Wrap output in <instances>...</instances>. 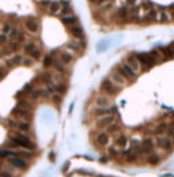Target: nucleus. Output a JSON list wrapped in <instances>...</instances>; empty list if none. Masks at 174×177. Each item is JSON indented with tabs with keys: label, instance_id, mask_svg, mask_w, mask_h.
Listing matches in <instances>:
<instances>
[{
	"label": "nucleus",
	"instance_id": "7c9ffc66",
	"mask_svg": "<svg viewBox=\"0 0 174 177\" xmlns=\"http://www.w3.org/2000/svg\"><path fill=\"white\" fill-rule=\"evenodd\" d=\"M166 132H167V138L170 139L171 142H174V128L173 127H169Z\"/></svg>",
	"mask_w": 174,
	"mask_h": 177
},
{
	"label": "nucleus",
	"instance_id": "c85d7f7f",
	"mask_svg": "<svg viewBox=\"0 0 174 177\" xmlns=\"http://www.w3.org/2000/svg\"><path fill=\"white\" fill-rule=\"evenodd\" d=\"M18 108H22V109H26V110H30V104L26 102V101H19V102H18Z\"/></svg>",
	"mask_w": 174,
	"mask_h": 177
},
{
	"label": "nucleus",
	"instance_id": "7ed1b4c3",
	"mask_svg": "<svg viewBox=\"0 0 174 177\" xmlns=\"http://www.w3.org/2000/svg\"><path fill=\"white\" fill-rule=\"evenodd\" d=\"M155 143H156V146H158V147L162 148V150H165V151L171 150V147H173V142H171L167 136H163V135L156 136Z\"/></svg>",
	"mask_w": 174,
	"mask_h": 177
},
{
	"label": "nucleus",
	"instance_id": "f03ea898",
	"mask_svg": "<svg viewBox=\"0 0 174 177\" xmlns=\"http://www.w3.org/2000/svg\"><path fill=\"white\" fill-rule=\"evenodd\" d=\"M8 164L15 169H19V170H26L29 168V164L25 158H21L18 155H14V157H10L8 158Z\"/></svg>",
	"mask_w": 174,
	"mask_h": 177
},
{
	"label": "nucleus",
	"instance_id": "72a5a7b5",
	"mask_svg": "<svg viewBox=\"0 0 174 177\" xmlns=\"http://www.w3.org/2000/svg\"><path fill=\"white\" fill-rule=\"evenodd\" d=\"M50 64H53V60H52V57L50 56H46L45 57V60H44V65L45 67H49Z\"/></svg>",
	"mask_w": 174,
	"mask_h": 177
},
{
	"label": "nucleus",
	"instance_id": "412c9836",
	"mask_svg": "<svg viewBox=\"0 0 174 177\" xmlns=\"http://www.w3.org/2000/svg\"><path fill=\"white\" fill-rule=\"evenodd\" d=\"M71 33H72V35H74V37H76V38H83V30H82V27L74 26L71 29Z\"/></svg>",
	"mask_w": 174,
	"mask_h": 177
},
{
	"label": "nucleus",
	"instance_id": "6ab92c4d",
	"mask_svg": "<svg viewBox=\"0 0 174 177\" xmlns=\"http://www.w3.org/2000/svg\"><path fill=\"white\" fill-rule=\"evenodd\" d=\"M156 19H158L159 22H162V23H167V22H170L171 18L166 11H161L159 12V18H156Z\"/></svg>",
	"mask_w": 174,
	"mask_h": 177
},
{
	"label": "nucleus",
	"instance_id": "c756f323",
	"mask_svg": "<svg viewBox=\"0 0 174 177\" xmlns=\"http://www.w3.org/2000/svg\"><path fill=\"white\" fill-rule=\"evenodd\" d=\"M53 65L57 68V71H60V72H64L65 71V68L63 67V64L59 62V60H53Z\"/></svg>",
	"mask_w": 174,
	"mask_h": 177
},
{
	"label": "nucleus",
	"instance_id": "1a4fd4ad",
	"mask_svg": "<svg viewBox=\"0 0 174 177\" xmlns=\"http://www.w3.org/2000/svg\"><path fill=\"white\" fill-rule=\"evenodd\" d=\"M98 108H109V105L112 104V100H110L108 95H99L95 101Z\"/></svg>",
	"mask_w": 174,
	"mask_h": 177
},
{
	"label": "nucleus",
	"instance_id": "aec40b11",
	"mask_svg": "<svg viewBox=\"0 0 174 177\" xmlns=\"http://www.w3.org/2000/svg\"><path fill=\"white\" fill-rule=\"evenodd\" d=\"M128 143V139L125 135H120L117 139H116V145L118 146V147H125Z\"/></svg>",
	"mask_w": 174,
	"mask_h": 177
},
{
	"label": "nucleus",
	"instance_id": "f8f14e48",
	"mask_svg": "<svg viewBox=\"0 0 174 177\" xmlns=\"http://www.w3.org/2000/svg\"><path fill=\"white\" fill-rule=\"evenodd\" d=\"M10 125H12V127H16L19 131H22V132H27V131H30V124L27 123V121H19V123L10 121Z\"/></svg>",
	"mask_w": 174,
	"mask_h": 177
},
{
	"label": "nucleus",
	"instance_id": "2eb2a0df",
	"mask_svg": "<svg viewBox=\"0 0 174 177\" xmlns=\"http://www.w3.org/2000/svg\"><path fill=\"white\" fill-rule=\"evenodd\" d=\"M114 110L116 108H98L95 110V116H108V115H112Z\"/></svg>",
	"mask_w": 174,
	"mask_h": 177
},
{
	"label": "nucleus",
	"instance_id": "603ef678",
	"mask_svg": "<svg viewBox=\"0 0 174 177\" xmlns=\"http://www.w3.org/2000/svg\"><path fill=\"white\" fill-rule=\"evenodd\" d=\"M0 169H1V168H0Z\"/></svg>",
	"mask_w": 174,
	"mask_h": 177
},
{
	"label": "nucleus",
	"instance_id": "a211bd4d",
	"mask_svg": "<svg viewBox=\"0 0 174 177\" xmlns=\"http://www.w3.org/2000/svg\"><path fill=\"white\" fill-rule=\"evenodd\" d=\"M26 27L30 30V32H33V33H36L37 30H38V25H37L36 21H33V19H27Z\"/></svg>",
	"mask_w": 174,
	"mask_h": 177
},
{
	"label": "nucleus",
	"instance_id": "423d86ee",
	"mask_svg": "<svg viewBox=\"0 0 174 177\" xmlns=\"http://www.w3.org/2000/svg\"><path fill=\"white\" fill-rule=\"evenodd\" d=\"M118 72H120V74L122 75L125 79H135V78H136V72L128 64H122V65H121V68L118 70Z\"/></svg>",
	"mask_w": 174,
	"mask_h": 177
},
{
	"label": "nucleus",
	"instance_id": "ea45409f",
	"mask_svg": "<svg viewBox=\"0 0 174 177\" xmlns=\"http://www.w3.org/2000/svg\"><path fill=\"white\" fill-rule=\"evenodd\" d=\"M7 40H6V35L4 34H0V44H4Z\"/></svg>",
	"mask_w": 174,
	"mask_h": 177
},
{
	"label": "nucleus",
	"instance_id": "b1692460",
	"mask_svg": "<svg viewBox=\"0 0 174 177\" xmlns=\"http://www.w3.org/2000/svg\"><path fill=\"white\" fill-rule=\"evenodd\" d=\"M166 131H167V125H166L165 123L163 124H159V125H158V127H156V130H155V134L158 136L159 135H162V134H165Z\"/></svg>",
	"mask_w": 174,
	"mask_h": 177
},
{
	"label": "nucleus",
	"instance_id": "2f4dec72",
	"mask_svg": "<svg viewBox=\"0 0 174 177\" xmlns=\"http://www.w3.org/2000/svg\"><path fill=\"white\" fill-rule=\"evenodd\" d=\"M156 16H158V12H156L155 10H151V11L148 12V15H147V19L148 21H151V19H155Z\"/></svg>",
	"mask_w": 174,
	"mask_h": 177
},
{
	"label": "nucleus",
	"instance_id": "de8ad7c7",
	"mask_svg": "<svg viewBox=\"0 0 174 177\" xmlns=\"http://www.w3.org/2000/svg\"><path fill=\"white\" fill-rule=\"evenodd\" d=\"M30 63H31V60H30V59H26V62H25V64H26V65H29Z\"/></svg>",
	"mask_w": 174,
	"mask_h": 177
},
{
	"label": "nucleus",
	"instance_id": "4be33fe9",
	"mask_svg": "<svg viewBox=\"0 0 174 177\" xmlns=\"http://www.w3.org/2000/svg\"><path fill=\"white\" fill-rule=\"evenodd\" d=\"M60 60H61L63 63H65V64H68V63H71L72 56L69 55V53H67V52H63L61 55H60Z\"/></svg>",
	"mask_w": 174,
	"mask_h": 177
},
{
	"label": "nucleus",
	"instance_id": "ddd939ff",
	"mask_svg": "<svg viewBox=\"0 0 174 177\" xmlns=\"http://www.w3.org/2000/svg\"><path fill=\"white\" fill-rule=\"evenodd\" d=\"M95 142H97L99 146H106L109 143V135L106 132H99L95 138Z\"/></svg>",
	"mask_w": 174,
	"mask_h": 177
},
{
	"label": "nucleus",
	"instance_id": "79ce46f5",
	"mask_svg": "<svg viewBox=\"0 0 174 177\" xmlns=\"http://www.w3.org/2000/svg\"><path fill=\"white\" fill-rule=\"evenodd\" d=\"M53 101L55 102H60V101H61V97H60V95H53Z\"/></svg>",
	"mask_w": 174,
	"mask_h": 177
},
{
	"label": "nucleus",
	"instance_id": "9d476101",
	"mask_svg": "<svg viewBox=\"0 0 174 177\" xmlns=\"http://www.w3.org/2000/svg\"><path fill=\"white\" fill-rule=\"evenodd\" d=\"M12 115L16 116V117H19V118H26V120H29V118L31 117V115H30V110L22 109V108H15L14 112H12Z\"/></svg>",
	"mask_w": 174,
	"mask_h": 177
},
{
	"label": "nucleus",
	"instance_id": "c9c22d12",
	"mask_svg": "<svg viewBox=\"0 0 174 177\" xmlns=\"http://www.w3.org/2000/svg\"><path fill=\"white\" fill-rule=\"evenodd\" d=\"M72 12V8L69 6H67V7H64V8H63V15H65V16H67V15H69Z\"/></svg>",
	"mask_w": 174,
	"mask_h": 177
},
{
	"label": "nucleus",
	"instance_id": "20e7f679",
	"mask_svg": "<svg viewBox=\"0 0 174 177\" xmlns=\"http://www.w3.org/2000/svg\"><path fill=\"white\" fill-rule=\"evenodd\" d=\"M101 90L105 93H109V94H117L118 87L110 79H105L102 82V85H101Z\"/></svg>",
	"mask_w": 174,
	"mask_h": 177
},
{
	"label": "nucleus",
	"instance_id": "39448f33",
	"mask_svg": "<svg viewBox=\"0 0 174 177\" xmlns=\"http://www.w3.org/2000/svg\"><path fill=\"white\" fill-rule=\"evenodd\" d=\"M116 121V116L114 115H108V116H103L102 118L97 121V127L99 128H105V127H109L112 124H114Z\"/></svg>",
	"mask_w": 174,
	"mask_h": 177
},
{
	"label": "nucleus",
	"instance_id": "6e6552de",
	"mask_svg": "<svg viewBox=\"0 0 174 177\" xmlns=\"http://www.w3.org/2000/svg\"><path fill=\"white\" fill-rule=\"evenodd\" d=\"M154 146H155V145H154L152 139H151V138H146L142 142V153L150 155V154L152 153V150H154Z\"/></svg>",
	"mask_w": 174,
	"mask_h": 177
},
{
	"label": "nucleus",
	"instance_id": "0eeeda50",
	"mask_svg": "<svg viewBox=\"0 0 174 177\" xmlns=\"http://www.w3.org/2000/svg\"><path fill=\"white\" fill-rule=\"evenodd\" d=\"M137 60H139V63H142L146 68H151L154 64H155V62H156V60L154 59L151 55H139Z\"/></svg>",
	"mask_w": 174,
	"mask_h": 177
},
{
	"label": "nucleus",
	"instance_id": "c03bdc74",
	"mask_svg": "<svg viewBox=\"0 0 174 177\" xmlns=\"http://www.w3.org/2000/svg\"><path fill=\"white\" fill-rule=\"evenodd\" d=\"M125 3H127V4H135L136 0H125Z\"/></svg>",
	"mask_w": 174,
	"mask_h": 177
},
{
	"label": "nucleus",
	"instance_id": "e433bc0d",
	"mask_svg": "<svg viewBox=\"0 0 174 177\" xmlns=\"http://www.w3.org/2000/svg\"><path fill=\"white\" fill-rule=\"evenodd\" d=\"M42 80H44L45 83H49L50 82V75L49 74H44L42 75Z\"/></svg>",
	"mask_w": 174,
	"mask_h": 177
},
{
	"label": "nucleus",
	"instance_id": "f704fd0d",
	"mask_svg": "<svg viewBox=\"0 0 174 177\" xmlns=\"http://www.w3.org/2000/svg\"><path fill=\"white\" fill-rule=\"evenodd\" d=\"M34 50H36V46H34L33 44H27L26 45V52L27 53H33Z\"/></svg>",
	"mask_w": 174,
	"mask_h": 177
},
{
	"label": "nucleus",
	"instance_id": "cd10ccee",
	"mask_svg": "<svg viewBox=\"0 0 174 177\" xmlns=\"http://www.w3.org/2000/svg\"><path fill=\"white\" fill-rule=\"evenodd\" d=\"M55 90H56L57 93H60V94H64L65 93V90H67V87H65V85H57V86H55Z\"/></svg>",
	"mask_w": 174,
	"mask_h": 177
},
{
	"label": "nucleus",
	"instance_id": "9b49d317",
	"mask_svg": "<svg viewBox=\"0 0 174 177\" xmlns=\"http://www.w3.org/2000/svg\"><path fill=\"white\" fill-rule=\"evenodd\" d=\"M112 82L113 83H117L118 86H125V85H127V79H125V78L122 76L118 71H116V72H113V74H112Z\"/></svg>",
	"mask_w": 174,
	"mask_h": 177
},
{
	"label": "nucleus",
	"instance_id": "a19ab883",
	"mask_svg": "<svg viewBox=\"0 0 174 177\" xmlns=\"http://www.w3.org/2000/svg\"><path fill=\"white\" fill-rule=\"evenodd\" d=\"M31 55H33V57H34V59H38V57H40V52H38V50H34Z\"/></svg>",
	"mask_w": 174,
	"mask_h": 177
},
{
	"label": "nucleus",
	"instance_id": "8fccbe9b",
	"mask_svg": "<svg viewBox=\"0 0 174 177\" xmlns=\"http://www.w3.org/2000/svg\"><path fill=\"white\" fill-rule=\"evenodd\" d=\"M90 2H97V0H90Z\"/></svg>",
	"mask_w": 174,
	"mask_h": 177
},
{
	"label": "nucleus",
	"instance_id": "58836bf2",
	"mask_svg": "<svg viewBox=\"0 0 174 177\" xmlns=\"http://www.w3.org/2000/svg\"><path fill=\"white\" fill-rule=\"evenodd\" d=\"M118 15H121V16H125V15H127V10H125V8H121L120 11H118Z\"/></svg>",
	"mask_w": 174,
	"mask_h": 177
},
{
	"label": "nucleus",
	"instance_id": "a18cd8bd",
	"mask_svg": "<svg viewBox=\"0 0 174 177\" xmlns=\"http://www.w3.org/2000/svg\"><path fill=\"white\" fill-rule=\"evenodd\" d=\"M110 153L114 155V154H117V150H116V148H110Z\"/></svg>",
	"mask_w": 174,
	"mask_h": 177
},
{
	"label": "nucleus",
	"instance_id": "4c0bfd02",
	"mask_svg": "<svg viewBox=\"0 0 174 177\" xmlns=\"http://www.w3.org/2000/svg\"><path fill=\"white\" fill-rule=\"evenodd\" d=\"M108 130H109V132L117 131V130H118V125H116V124H112V125H109V127H108Z\"/></svg>",
	"mask_w": 174,
	"mask_h": 177
},
{
	"label": "nucleus",
	"instance_id": "4468645a",
	"mask_svg": "<svg viewBox=\"0 0 174 177\" xmlns=\"http://www.w3.org/2000/svg\"><path fill=\"white\" fill-rule=\"evenodd\" d=\"M127 64L129 65V67L132 68L135 72H139V71H140V63H139L137 57H133V56L128 57V63H127Z\"/></svg>",
	"mask_w": 174,
	"mask_h": 177
},
{
	"label": "nucleus",
	"instance_id": "393cba45",
	"mask_svg": "<svg viewBox=\"0 0 174 177\" xmlns=\"http://www.w3.org/2000/svg\"><path fill=\"white\" fill-rule=\"evenodd\" d=\"M16 154H21V158H30V157H33V154H30L29 150H19L16 151Z\"/></svg>",
	"mask_w": 174,
	"mask_h": 177
},
{
	"label": "nucleus",
	"instance_id": "3c124183",
	"mask_svg": "<svg viewBox=\"0 0 174 177\" xmlns=\"http://www.w3.org/2000/svg\"><path fill=\"white\" fill-rule=\"evenodd\" d=\"M99 2H102V0H99Z\"/></svg>",
	"mask_w": 174,
	"mask_h": 177
},
{
	"label": "nucleus",
	"instance_id": "a878e982",
	"mask_svg": "<svg viewBox=\"0 0 174 177\" xmlns=\"http://www.w3.org/2000/svg\"><path fill=\"white\" fill-rule=\"evenodd\" d=\"M0 177H14V174L7 169H0Z\"/></svg>",
	"mask_w": 174,
	"mask_h": 177
},
{
	"label": "nucleus",
	"instance_id": "37998d69",
	"mask_svg": "<svg viewBox=\"0 0 174 177\" xmlns=\"http://www.w3.org/2000/svg\"><path fill=\"white\" fill-rule=\"evenodd\" d=\"M49 159H50V162H53L55 159H56V157L53 155V153H50V157H49Z\"/></svg>",
	"mask_w": 174,
	"mask_h": 177
},
{
	"label": "nucleus",
	"instance_id": "dca6fc26",
	"mask_svg": "<svg viewBox=\"0 0 174 177\" xmlns=\"http://www.w3.org/2000/svg\"><path fill=\"white\" fill-rule=\"evenodd\" d=\"M16 154V151L11 150V148H3V150H0V158H7V157H14Z\"/></svg>",
	"mask_w": 174,
	"mask_h": 177
},
{
	"label": "nucleus",
	"instance_id": "f3484780",
	"mask_svg": "<svg viewBox=\"0 0 174 177\" xmlns=\"http://www.w3.org/2000/svg\"><path fill=\"white\" fill-rule=\"evenodd\" d=\"M159 161H161V158H159V155H158V154L151 153L150 155L147 157V162L150 164V165H156V164L159 162Z\"/></svg>",
	"mask_w": 174,
	"mask_h": 177
},
{
	"label": "nucleus",
	"instance_id": "473e14b6",
	"mask_svg": "<svg viewBox=\"0 0 174 177\" xmlns=\"http://www.w3.org/2000/svg\"><path fill=\"white\" fill-rule=\"evenodd\" d=\"M59 8H60V7H59V3H56V2L50 4V12H52V14L57 12V11H59Z\"/></svg>",
	"mask_w": 174,
	"mask_h": 177
},
{
	"label": "nucleus",
	"instance_id": "49530a36",
	"mask_svg": "<svg viewBox=\"0 0 174 177\" xmlns=\"http://www.w3.org/2000/svg\"><path fill=\"white\" fill-rule=\"evenodd\" d=\"M3 29H4V32H10V26H8V25H6Z\"/></svg>",
	"mask_w": 174,
	"mask_h": 177
},
{
	"label": "nucleus",
	"instance_id": "bb28decb",
	"mask_svg": "<svg viewBox=\"0 0 174 177\" xmlns=\"http://www.w3.org/2000/svg\"><path fill=\"white\" fill-rule=\"evenodd\" d=\"M162 53L165 55L166 57H171V56H174V53H173V50H171V48L169 46V48H163L162 49Z\"/></svg>",
	"mask_w": 174,
	"mask_h": 177
},
{
	"label": "nucleus",
	"instance_id": "5701e85b",
	"mask_svg": "<svg viewBox=\"0 0 174 177\" xmlns=\"http://www.w3.org/2000/svg\"><path fill=\"white\" fill-rule=\"evenodd\" d=\"M63 23L68 25V26H72V25L76 23V16H65V18H63Z\"/></svg>",
	"mask_w": 174,
	"mask_h": 177
},
{
	"label": "nucleus",
	"instance_id": "f257e3e1",
	"mask_svg": "<svg viewBox=\"0 0 174 177\" xmlns=\"http://www.w3.org/2000/svg\"><path fill=\"white\" fill-rule=\"evenodd\" d=\"M10 140L12 142V146H19V147L25 148V150L34 148V143L30 140L29 136H26L22 132H18V134H15V135L10 136Z\"/></svg>",
	"mask_w": 174,
	"mask_h": 177
},
{
	"label": "nucleus",
	"instance_id": "09e8293b",
	"mask_svg": "<svg viewBox=\"0 0 174 177\" xmlns=\"http://www.w3.org/2000/svg\"><path fill=\"white\" fill-rule=\"evenodd\" d=\"M171 127H173V128H174V121H173V125H171Z\"/></svg>",
	"mask_w": 174,
	"mask_h": 177
}]
</instances>
